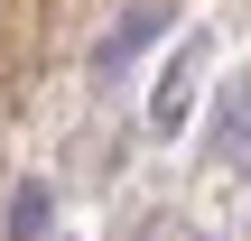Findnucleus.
Wrapping results in <instances>:
<instances>
[{
    "label": "nucleus",
    "instance_id": "f257e3e1",
    "mask_svg": "<svg viewBox=\"0 0 251 241\" xmlns=\"http://www.w3.org/2000/svg\"><path fill=\"white\" fill-rule=\"evenodd\" d=\"M158 28H168V0H140V9H121V28L102 37V56H93V74L112 84V74H121V65H130V56H140L149 37H158Z\"/></svg>",
    "mask_w": 251,
    "mask_h": 241
}]
</instances>
